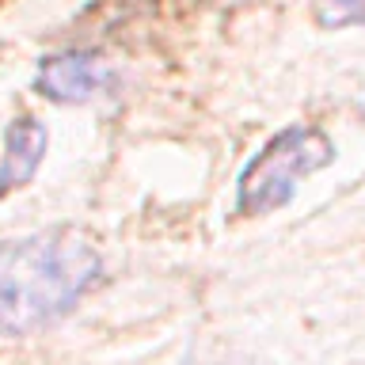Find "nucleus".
<instances>
[{"instance_id": "f257e3e1", "label": "nucleus", "mask_w": 365, "mask_h": 365, "mask_svg": "<svg viewBox=\"0 0 365 365\" xmlns=\"http://www.w3.org/2000/svg\"><path fill=\"white\" fill-rule=\"evenodd\" d=\"M99 278V251L73 228L0 244V331L11 339L57 324Z\"/></svg>"}, {"instance_id": "f03ea898", "label": "nucleus", "mask_w": 365, "mask_h": 365, "mask_svg": "<svg viewBox=\"0 0 365 365\" xmlns=\"http://www.w3.org/2000/svg\"><path fill=\"white\" fill-rule=\"evenodd\" d=\"M335 164V141L316 130V125H285L274 133L247 168L240 171V190H236V213L240 217H262L293 202L301 179L312 171Z\"/></svg>"}, {"instance_id": "7ed1b4c3", "label": "nucleus", "mask_w": 365, "mask_h": 365, "mask_svg": "<svg viewBox=\"0 0 365 365\" xmlns=\"http://www.w3.org/2000/svg\"><path fill=\"white\" fill-rule=\"evenodd\" d=\"M110 68L88 50H61L38 61L34 91L53 103H91L107 88Z\"/></svg>"}, {"instance_id": "20e7f679", "label": "nucleus", "mask_w": 365, "mask_h": 365, "mask_svg": "<svg viewBox=\"0 0 365 365\" xmlns=\"http://www.w3.org/2000/svg\"><path fill=\"white\" fill-rule=\"evenodd\" d=\"M46 141H50V133H46V125L38 118H27V114H23V118L8 122L4 164H0V198L34 179V171H38L42 156H46Z\"/></svg>"}, {"instance_id": "39448f33", "label": "nucleus", "mask_w": 365, "mask_h": 365, "mask_svg": "<svg viewBox=\"0 0 365 365\" xmlns=\"http://www.w3.org/2000/svg\"><path fill=\"white\" fill-rule=\"evenodd\" d=\"M312 16L324 31L365 27V0H312Z\"/></svg>"}]
</instances>
